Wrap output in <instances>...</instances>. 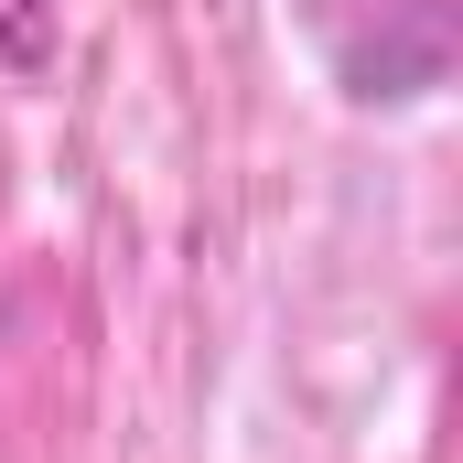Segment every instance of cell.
Listing matches in <instances>:
<instances>
[{
	"instance_id": "1",
	"label": "cell",
	"mask_w": 463,
	"mask_h": 463,
	"mask_svg": "<svg viewBox=\"0 0 463 463\" xmlns=\"http://www.w3.org/2000/svg\"><path fill=\"white\" fill-rule=\"evenodd\" d=\"M0 65L11 76H43L54 65V0H0Z\"/></svg>"
}]
</instances>
